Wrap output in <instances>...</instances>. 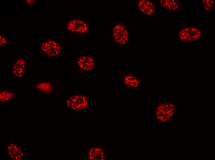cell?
<instances>
[{"instance_id":"obj_17","label":"cell","mask_w":215,"mask_h":160,"mask_svg":"<svg viewBox=\"0 0 215 160\" xmlns=\"http://www.w3.org/2000/svg\"><path fill=\"white\" fill-rule=\"evenodd\" d=\"M25 2L27 4L32 5L36 3L37 1L36 0H25Z\"/></svg>"},{"instance_id":"obj_3","label":"cell","mask_w":215,"mask_h":160,"mask_svg":"<svg viewBox=\"0 0 215 160\" xmlns=\"http://www.w3.org/2000/svg\"><path fill=\"white\" fill-rule=\"evenodd\" d=\"M66 29L72 34H84L89 31V26L86 22L81 19L70 20L66 26Z\"/></svg>"},{"instance_id":"obj_1","label":"cell","mask_w":215,"mask_h":160,"mask_svg":"<svg viewBox=\"0 0 215 160\" xmlns=\"http://www.w3.org/2000/svg\"><path fill=\"white\" fill-rule=\"evenodd\" d=\"M64 49L57 40L48 39L43 41L40 50L43 55L51 59H57L63 54Z\"/></svg>"},{"instance_id":"obj_4","label":"cell","mask_w":215,"mask_h":160,"mask_svg":"<svg viewBox=\"0 0 215 160\" xmlns=\"http://www.w3.org/2000/svg\"><path fill=\"white\" fill-rule=\"evenodd\" d=\"M175 110L174 106L171 103H165L159 105L156 110L157 119L161 122H166L172 117Z\"/></svg>"},{"instance_id":"obj_6","label":"cell","mask_w":215,"mask_h":160,"mask_svg":"<svg viewBox=\"0 0 215 160\" xmlns=\"http://www.w3.org/2000/svg\"><path fill=\"white\" fill-rule=\"evenodd\" d=\"M5 149L6 156L11 159L20 160L25 158L23 148L13 142L7 145Z\"/></svg>"},{"instance_id":"obj_16","label":"cell","mask_w":215,"mask_h":160,"mask_svg":"<svg viewBox=\"0 0 215 160\" xmlns=\"http://www.w3.org/2000/svg\"><path fill=\"white\" fill-rule=\"evenodd\" d=\"M7 41L4 35L2 34H0V48L3 47L6 45Z\"/></svg>"},{"instance_id":"obj_12","label":"cell","mask_w":215,"mask_h":160,"mask_svg":"<svg viewBox=\"0 0 215 160\" xmlns=\"http://www.w3.org/2000/svg\"><path fill=\"white\" fill-rule=\"evenodd\" d=\"M138 6L140 10L146 15H151L155 12L154 6L153 3L150 1H139L138 3Z\"/></svg>"},{"instance_id":"obj_5","label":"cell","mask_w":215,"mask_h":160,"mask_svg":"<svg viewBox=\"0 0 215 160\" xmlns=\"http://www.w3.org/2000/svg\"><path fill=\"white\" fill-rule=\"evenodd\" d=\"M75 65L84 72H87L92 70L95 65L93 57L89 54H82L76 59Z\"/></svg>"},{"instance_id":"obj_14","label":"cell","mask_w":215,"mask_h":160,"mask_svg":"<svg viewBox=\"0 0 215 160\" xmlns=\"http://www.w3.org/2000/svg\"><path fill=\"white\" fill-rule=\"evenodd\" d=\"M175 0H160L162 5L170 10H175L178 8L179 4Z\"/></svg>"},{"instance_id":"obj_11","label":"cell","mask_w":215,"mask_h":160,"mask_svg":"<svg viewBox=\"0 0 215 160\" xmlns=\"http://www.w3.org/2000/svg\"><path fill=\"white\" fill-rule=\"evenodd\" d=\"M123 82L126 87L132 88H138L141 84L140 78L137 75L132 74L124 75Z\"/></svg>"},{"instance_id":"obj_2","label":"cell","mask_w":215,"mask_h":160,"mask_svg":"<svg viewBox=\"0 0 215 160\" xmlns=\"http://www.w3.org/2000/svg\"><path fill=\"white\" fill-rule=\"evenodd\" d=\"M89 103L88 98L80 94H75L68 97L66 100V107L71 110L78 111L84 109Z\"/></svg>"},{"instance_id":"obj_7","label":"cell","mask_w":215,"mask_h":160,"mask_svg":"<svg viewBox=\"0 0 215 160\" xmlns=\"http://www.w3.org/2000/svg\"><path fill=\"white\" fill-rule=\"evenodd\" d=\"M113 37L115 42L118 44L123 45L126 44L129 39V33L126 27L119 24L114 27Z\"/></svg>"},{"instance_id":"obj_15","label":"cell","mask_w":215,"mask_h":160,"mask_svg":"<svg viewBox=\"0 0 215 160\" xmlns=\"http://www.w3.org/2000/svg\"><path fill=\"white\" fill-rule=\"evenodd\" d=\"M213 1L204 0L203 2V7L206 10L212 8L214 4Z\"/></svg>"},{"instance_id":"obj_9","label":"cell","mask_w":215,"mask_h":160,"mask_svg":"<svg viewBox=\"0 0 215 160\" xmlns=\"http://www.w3.org/2000/svg\"><path fill=\"white\" fill-rule=\"evenodd\" d=\"M32 88L41 93L50 94L53 92V86L50 80L41 79L36 82Z\"/></svg>"},{"instance_id":"obj_10","label":"cell","mask_w":215,"mask_h":160,"mask_svg":"<svg viewBox=\"0 0 215 160\" xmlns=\"http://www.w3.org/2000/svg\"><path fill=\"white\" fill-rule=\"evenodd\" d=\"M20 90H13L5 89L0 91V103L3 104L9 102L16 98Z\"/></svg>"},{"instance_id":"obj_8","label":"cell","mask_w":215,"mask_h":160,"mask_svg":"<svg viewBox=\"0 0 215 160\" xmlns=\"http://www.w3.org/2000/svg\"><path fill=\"white\" fill-rule=\"evenodd\" d=\"M26 59L22 58L17 59L12 64L11 72L15 78L19 79L25 78Z\"/></svg>"},{"instance_id":"obj_13","label":"cell","mask_w":215,"mask_h":160,"mask_svg":"<svg viewBox=\"0 0 215 160\" xmlns=\"http://www.w3.org/2000/svg\"><path fill=\"white\" fill-rule=\"evenodd\" d=\"M89 158L92 160H103L105 159V155L104 150L101 148L94 147L89 150Z\"/></svg>"}]
</instances>
